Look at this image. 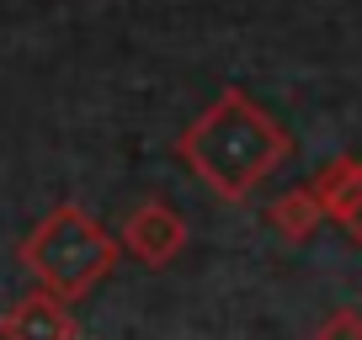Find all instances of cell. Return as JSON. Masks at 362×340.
<instances>
[{
	"label": "cell",
	"instance_id": "52a82bcc",
	"mask_svg": "<svg viewBox=\"0 0 362 340\" xmlns=\"http://www.w3.org/2000/svg\"><path fill=\"white\" fill-rule=\"evenodd\" d=\"M315 340H362V314H330Z\"/></svg>",
	"mask_w": 362,
	"mask_h": 340
},
{
	"label": "cell",
	"instance_id": "277c9868",
	"mask_svg": "<svg viewBox=\"0 0 362 340\" xmlns=\"http://www.w3.org/2000/svg\"><path fill=\"white\" fill-rule=\"evenodd\" d=\"M123 239H128V250H134L144 266H165L170 255L181 250V218L170 213L165 202H144L134 218H128V229H123Z\"/></svg>",
	"mask_w": 362,
	"mask_h": 340
},
{
	"label": "cell",
	"instance_id": "3957f363",
	"mask_svg": "<svg viewBox=\"0 0 362 340\" xmlns=\"http://www.w3.org/2000/svg\"><path fill=\"white\" fill-rule=\"evenodd\" d=\"M0 340H75L69 303L54 293H33L0 319Z\"/></svg>",
	"mask_w": 362,
	"mask_h": 340
},
{
	"label": "cell",
	"instance_id": "6da1fadb",
	"mask_svg": "<svg viewBox=\"0 0 362 340\" xmlns=\"http://www.w3.org/2000/svg\"><path fill=\"white\" fill-rule=\"evenodd\" d=\"M283 149H288V138L277 133L267 117H256L240 96H229L218 112H208L203 123L187 133L181 154L192 159L197 176H203L218 197H245L250 186L283 159Z\"/></svg>",
	"mask_w": 362,
	"mask_h": 340
},
{
	"label": "cell",
	"instance_id": "7a4b0ae2",
	"mask_svg": "<svg viewBox=\"0 0 362 340\" xmlns=\"http://www.w3.org/2000/svg\"><path fill=\"white\" fill-rule=\"evenodd\" d=\"M112 255H117L112 239L90 224L80 207H54L22 245L27 272L43 282V293L64 298V303L69 298H86L90 287L102 282L112 272Z\"/></svg>",
	"mask_w": 362,
	"mask_h": 340
},
{
	"label": "cell",
	"instance_id": "8992f818",
	"mask_svg": "<svg viewBox=\"0 0 362 340\" xmlns=\"http://www.w3.org/2000/svg\"><path fill=\"white\" fill-rule=\"evenodd\" d=\"M272 218H277V229H283L288 239H304L309 229H315V218H320V197L315 192H293V197H283V202L272 207Z\"/></svg>",
	"mask_w": 362,
	"mask_h": 340
},
{
	"label": "cell",
	"instance_id": "5b68a950",
	"mask_svg": "<svg viewBox=\"0 0 362 340\" xmlns=\"http://www.w3.org/2000/svg\"><path fill=\"white\" fill-rule=\"evenodd\" d=\"M315 197L320 207H330V218H341L362 239V165H330L325 181L315 186Z\"/></svg>",
	"mask_w": 362,
	"mask_h": 340
}]
</instances>
